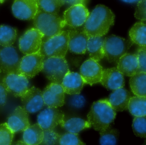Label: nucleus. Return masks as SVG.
Wrapping results in <instances>:
<instances>
[{"mask_svg":"<svg viewBox=\"0 0 146 145\" xmlns=\"http://www.w3.org/2000/svg\"><path fill=\"white\" fill-rule=\"evenodd\" d=\"M62 128L68 132L78 134L82 130L92 127L88 121L79 118H73L66 121L63 120L60 124Z\"/></svg>","mask_w":146,"mask_h":145,"instance_id":"bb28decb","label":"nucleus"},{"mask_svg":"<svg viewBox=\"0 0 146 145\" xmlns=\"http://www.w3.org/2000/svg\"><path fill=\"white\" fill-rule=\"evenodd\" d=\"M33 21L35 28L43 36V41L59 34L66 25L63 19L58 14L46 13L39 9Z\"/></svg>","mask_w":146,"mask_h":145,"instance_id":"7ed1b4c3","label":"nucleus"},{"mask_svg":"<svg viewBox=\"0 0 146 145\" xmlns=\"http://www.w3.org/2000/svg\"><path fill=\"white\" fill-rule=\"evenodd\" d=\"M2 83L8 92L16 97H21L30 88L28 78L18 72L7 74Z\"/></svg>","mask_w":146,"mask_h":145,"instance_id":"1a4fd4ad","label":"nucleus"},{"mask_svg":"<svg viewBox=\"0 0 146 145\" xmlns=\"http://www.w3.org/2000/svg\"><path fill=\"white\" fill-rule=\"evenodd\" d=\"M115 15L104 5H97L84 24L83 31L89 37H104L114 25Z\"/></svg>","mask_w":146,"mask_h":145,"instance_id":"f257e3e1","label":"nucleus"},{"mask_svg":"<svg viewBox=\"0 0 146 145\" xmlns=\"http://www.w3.org/2000/svg\"><path fill=\"white\" fill-rule=\"evenodd\" d=\"M90 13L85 5H72L64 12L63 20L66 25L76 28L85 24Z\"/></svg>","mask_w":146,"mask_h":145,"instance_id":"ddd939ff","label":"nucleus"},{"mask_svg":"<svg viewBox=\"0 0 146 145\" xmlns=\"http://www.w3.org/2000/svg\"><path fill=\"white\" fill-rule=\"evenodd\" d=\"M132 128L136 136L146 138V116H135L133 120Z\"/></svg>","mask_w":146,"mask_h":145,"instance_id":"2f4dec72","label":"nucleus"},{"mask_svg":"<svg viewBox=\"0 0 146 145\" xmlns=\"http://www.w3.org/2000/svg\"><path fill=\"white\" fill-rule=\"evenodd\" d=\"M117 68L125 76L131 77L139 71V62L136 54L126 53L117 63Z\"/></svg>","mask_w":146,"mask_h":145,"instance_id":"412c9836","label":"nucleus"},{"mask_svg":"<svg viewBox=\"0 0 146 145\" xmlns=\"http://www.w3.org/2000/svg\"><path fill=\"white\" fill-rule=\"evenodd\" d=\"M64 4L72 6L77 4H82L85 5L87 2L88 0H62Z\"/></svg>","mask_w":146,"mask_h":145,"instance_id":"ea45409f","label":"nucleus"},{"mask_svg":"<svg viewBox=\"0 0 146 145\" xmlns=\"http://www.w3.org/2000/svg\"><path fill=\"white\" fill-rule=\"evenodd\" d=\"M64 113L57 108L48 107L37 116L38 123L43 130H54L64 120Z\"/></svg>","mask_w":146,"mask_h":145,"instance_id":"f8f14e48","label":"nucleus"},{"mask_svg":"<svg viewBox=\"0 0 146 145\" xmlns=\"http://www.w3.org/2000/svg\"><path fill=\"white\" fill-rule=\"evenodd\" d=\"M103 70L98 62L90 58L82 63L80 69V74L85 84L92 86L100 82Z\"/></svg>","mask_w":146,"mask_h":145,"instance_id":"2eb2a0df","label":"nucleus"},{"mask_svg":"<svg viewBox=\"0 0 146 145\" xmlns=\"http://www.w3.org/2000/svg\"><path fill=\"white\" fill-rule=\"evenodd\" d=\"M38 9L50 13L58 14L64 5L62 0H36Z\"/></svg>","mask_w":146,"mask_h":145,"instance_id":"c756f323","label":"nucleus"},{"mask_svg":"<svg viewBox=\"0 0 146 145\" xmlns=\"http://www.w3.org/2000/svg\"><path fill=\"white\" fill-rule=\"evenodd\" d=\"M69 71L65 57H50L44 60L42 72L52 83L61 84L65 75Z\"/></svg>","mask_w":146,"mask_h":145,"instance_id":"423d86ee","label":"nucleus"},{"mask_svg":"<svg viewBox=\"0 0 146 145\" xmlns=\"http://www.w3.org/2000/svg\"><path fill=\"white\" fill-rule=\"evenodd\" d=\"M45 57L40 51L25 55L21 58L18 72L32 78L42 71Z\"/></svg>","mask_w":146,"mask_h":145,"instance_id":"6e6552de","label":"nucleus"},{"mask_svg":"<svg viewBox=\"0 0 146 145\" xmlns=\"http://www.w3.org/2000/svg\"><path fill=\"white\" fill-rule=\"evenodd\" d=\"M135 17L141 21H146V0H141L138 2Z\"/></svg>","mask_w":146,"mask_h":145,"instance_id":"e433bc0d","label":"nucleus"},{"mask_svg":"<svg viewBox=\"0 0 146 145\" xmlns=\"http://www.w3.org/2000/svg\"><path fill=\"white\" fill-rule=\"evenodd\" d=\"M1 69H0V76H1Z\"/></svg>","mask_w":146,"mask_h":145,"instance_id":"c03bdc74","label":"nucleus"},{"mask_svg":"<svg viewBox=\"0 0 146 145\" xmlns=\"http://www.w3.org/2000/svg\"><path fill=\"white\" fill-rule=\"evenodd\" d=\"M68 49L76 54H84L87 50L88 36L84 31L68 30Z\"/></svg>","mask_w":146,"mask_h":145,"instance_id":"6ab92c4d","label":"nucleus"},{"mask_svg":"<svg viewBox=\"0 0 146 145\" xmlns=\"http://www.w3.org/2000/svg\"><path fill=\"white\" fill-rule=\"evenodd\" d=\"M123 76L117 67L104 69L100 83L106 89L114 90L124 87Z\"/></svg>","mask_w":146,"mask_h":145,"instance_id":"a211bd4d","label":"nucleus"},{"mask_svg":"<svg viewBox=\"0 0 146 145\" xmlns=\"http://www.w3.org/2000/svg\"><path fill=\"white\" fill-rule=\"evenodd\" d=\"M131 94L123 87L114 90L109 97V102L116 111L122 112L127 109Z\"/></svg>","mask_w":146,"mask_h":145,"instance_id":"4be33fe9","label":"nucleus"},{"mask_svg":"<svg viewBox=\"0 0 146 145\" xmlns=\"http://www.w3.org/2000/svg\"><path fill=\"white\" fill-rule=\"evenodd\" d=\"M14 134L7 122L0 124V145H11Z\"/></svg>","mask_w":146,"mask_h":145,"instance_id":"473e14b6","label":"nucleus"},{"mask_svg":"<svg viewBox=\"0 0 146 145\" xmlns=\"http://www.w3.org/2000/svg\"><path fill=\"white\" fill-rule=\"evenodd\" d=\"M116 116L108 99L99 100L93 104L87 116L88 121L96 131L101 132L110 126Z\"/></svg>","mask_w":146,"mask_h":145,"instance_id":"f03ea898","label":"nucleus"},{"mask_svg":"<svg viewBox=\"0 0 146 145\" xmlns=\"http://www.w3.org/2000/svg\"><path fill=\"white\" fill-rule=\"evenodd\" d=\"M22 107L30 114H34L41 110L45 105L42 92L35 86L29 88L21 97Z\"/></svg>","mask_w":146,"mask_h":145,"instance_id":"9b49d317","label":"nucleus"},{"mask_svg":"<svg viewBox=\"0 0 146 145\" xmlns=\"http://www.w3.org/2000/svg\"><path fill=\"white\" fill-rule=\"evenodd\" d=\"M17 31L15 28L6 25H0V45L3 47L13 46L15 42Z\"/></svg>","mask_w":146,"mask_h":145,"instance_id":"c85d7f7f","label":"nucleus"},{"mask_svg":"<svg viewBox=\"0 0 146 145\" xmlns=\"http://www.w3.org/2000/svg\"><path fill=\"white\" fill-rule=\"evenodd\" d=\"M60 135L54 130H44V137L42 145L59 144Z\"/></svg>","mask_w":146,"mask_h":145,"instance_id":"f704fd0d","label":"nucleus"},{"mask_svg":"<svg viewBox=\"0 0 146 145\" xmlns=\"http://www.w3.org/2000/svg\"><path fill=\"white\" fill-rule=\"evenodd\" d=\"M45 105L48 107L58 108L65 104V92L60 84L51 83L42 92Z\"/></svg>","mask_w":146,"mask_h":145,"instance_id":"dca6fc26","label":"nucleus"},{"mask_svg":"<svg viewBox=\"0 0 146 145\" xmlns=\"http://www.w3.org/2000/svg\"><path fill=\"white\" fill-rule=\"evenodd\" d=\"M136 55L139 62V72H146V47H139Z\"/></svg>","mask_w":146,"mask_h":145,"instance_id":"c9c22d12","label":"nucleus"},{"mask_svg":"<svg viewBox=\"0 0 146 145\" xmlns=\"http://www.w3.org/2000/svg\"><path fill=\"white\" fill-rule=\"evenodd\" d=\"M59 144L62 145H85L79 138L78 134L68 132L60 135Z\"/></svg>","mask_w":146,"mask_h":145,"instance_id":"72a5a7b5","label":"nucleus"},{"mask_svg":"<svg viewBox=\"0 0 146 145\" xmlns=\"http://www.w3.org/2000/svg\"><path fill=\"white\" fill-rule=\"evenodd\" d=\"M128 109L135 116H146V96L132 97Z\"/></svg>","mask_w":146,"mask_h":145,"instance_id":"cd10ccee","label":"nucleus"},{"mask_svg":"<svg viewBox=\"0 0 146 145\" xmlns=\"http://www.w3.org/2000/svg\"><path fill=\"white\" fill-rule=\"evenodd\" d=\"M15 17L22 20L33 19L38 11L36 0H15L12 7Z\"/></svg>","mask_w":146,"mask_h":145,"instance_id":"4468645a","label":"nucleus"},{"mask_svg":"<svg viewBox=\"0 0 146 145\" xmlns=\"http://www.w3.org/2000/svg\"><path fill=\"white\" fill-rule=\"evenodd\" d=\"M100 132V144L101 145H116L118 141L119 132L110 126Z\"/></svg>","mask_w":146,"mask_h":145,"instance_id":"7c9ffc66","label":"nucleus"},{"mask_svg":"<svg viewBox=\"0 0 146 145\" xmlns=\"http://www.w3.org/2000/svg\"><path fill=\"white\" fill-rule=\"evenodd\" d=\"M43 36L35 27L28 29L20 38L19 47L25 55L34 54L40 51Z\"/></svg>","mask_w":146,"mask_h":145,"instance_id":"0eeeda50","label":"nucleus"},{"mask_svg":"<svg viewBox=\"0 0 146 145\" xmlns=\"http://www.w3.org/2000/svg\"><path fill=\"white\" fill-rule=\"evenodd\" d=\"M21 57L16 48L13 46L3 47L0 51V69L8 74L18 72Z\"/></svg>","mask_w":146,"mask_h":145,"instance_id":"9d476101","label":"nucleus"},{"mask_svg":"<svg viewBox=\"0 0 146 145\" xmlns=\"http://www.w3.org/2000/svg\"><path fill=\"white\" fill-rule=\"evenodd\" d=\"M8 92L2 83H0V108L6 105Z\"/></svg>","mask_w":146,"mask_h":145,"instance_id":"58836bf2","label":"nucleus"},{"mask_svg":"<svg viewBox=\"0 0 146 145\" xmlns=\"http://www.w3.org/2000/svg\"><path fill=\"white\" fill-rule=\"evenodd\" d=\"M121 1L128 3H134L138 2L141 0H121Z\"/></svg>","mask_w":146,"mask_h":145,"instance_id":"a19ab883","label":"nucleus"},{"mask_svg":"<svg viewBox=\"0 0 146 145\" xmlns=\"http://www.w3.org/2000/svg\"><path fill=\"white\" fill-rule=\"evenodd\" d=\"M129 85L135 96H146V72H139L135 74L130 78Z\"/></svg>","mask_w":146,"mask_h":145,"instance_id":"393cba45","label":"nucleus"},{"mask_svg":"<svg viewBox=\"0 0 146 145\" xmlns=\"http://www.w3.org/2000/svg\"><path fill=\"white\" fill-rule=\"evenodd\" d=\"M43 137V129L38 123H37L30 126L24 131L22 141L25 145L41 144Z\"/></svg>","mask_w":146,"mask_h":145,"instance_id":"b1692460","label":"nucleus"},{"mask_svg":"<svg viewBox=\"0 0 146 145\" xmlns=\"http://www.w3.org/2000/svg\"><path fill=\"white\" fill-rule=\"evenodd\" d=\"M129 36L133 43L146 47V24L143 22L135 23L129 31Z\"/></svg>","mask_w":146,"mask_h":145,"instance_id":"a878e982","label":"nucleus"},{"mask_svg":"<svg viewBox=\"0 0 146 145\" xmlns=\"http://www.w3.org/2000/svg\"><path fill=\"white\" fill-rule=\"evenodd\" d=\"M68 31H62L59 34L42 41L40 51L45 57H65L68 50Z\"/></svg>","mask_w":146,"mask_h":145,"instance_id":"20e7f679","label":"nucleus"},{"mask_svg":"<svg viewBox=\"0 0 146 145\" xmlns=\"http://www.w3.org/2000/svg\"><path fill=\"white\" fill-rule=\"evenodd\" d=\"M104 38L103 37H89L87 50L90 58L99 62L104 57Z\"/></svg>","mask_w":146,"mask_h":145,"instance_id":"5701e85b","label":"nucleus"},{"mask_svg":"<svg viewBox=\"0 0 146 145\" xmlns=\"http://www.w3.org/2000/svg\"><path fill=\"white\" fill-rule=\"evenodd\" d=\"M133 44L131 41L121 37L111 35L104 39V55L111 63H116L120 58L127 53Z\"/></svg>","mask_w":146,"mask_h":145,"instance_id":"39448f33","label":"nucleus"},{"mask_svg":"<svg viewBox=\"0 0 146 145\" xmlns=\"http://www.w3.org/2000/svg\"><path fill=\"white\" fill-rule=\"evenodd\" d=\"M86 101L84 97L79 94L73 95L70 98L69 104L70 106L76 108H80L83 107Z\"/></svg>","mask_w":146,"mask_h":145,"instance_id":"4c0bfd02","label":"nucleus"},{"mask_svg":"<svg viewBox=\"0 0 146 145\" xmlns=\"http://www.w3.org/2000/svg\"><path fill=\"white\" fill-rule=\"evenodd\" d=\"M144 144L146 145V140H145V143H144Z\"/></svg>","mask_w":146,"mask_h":145,"instance_id":"37998d69","label":"nucleus"},{"mask_svg":"<svg viewBox=\"0 0 146 145\" xmlns=\"http://www.w3.org/2000/svg\"><path fill=\"white\" fill-rule=\"evenodd\" d=\"M7 123L14 133L24 132L31 126L29 113L22 106H18L8 116Z\"/></svg>","mask_w":146,"mask_h":145,"instance_id":"f3484780","label":"nucleus"},{"mask_svg":"<svg viewBox=\"0 0 146 145\" xmlns=\"http://www.w3.org/2000/svg\"><path fill=\"white\" fill-rule=\"evenodd\" d=\"M85 84L80 74L69 71L65 75L61 85L65 93L74 95L80 94Z\"/></svg>","mask_w":146,"mask_h":145,"instance_id":"aec40b11","label":"nucleus"},{"mask_svg":"<svg viewBox=\"0 0 146 145\" xmlns=\"http://www.w3.org/2000/svg\"><path fill=\"white\" fill-rule=\"evenodd\" d=\"M5 0H0V3H3L5 1Z\"/></svg>","mask_w":146,"mask_h":145,"instance_id":"79ce46f5","label":"nucleus"},{"mask_svg":"<svg viewBox=\"0 0 146 145\" xmlns=\"http://www.w3.org/2000/svg\"><path fill=\"white\" fill-rule=\"evenodd\" d=\"M1 49H0V51H1Z\"/></svg>","mask_w":146,"mask_h":145,"instance_id":"a18cd8bd","label":"nucleus"}]
</instances>
